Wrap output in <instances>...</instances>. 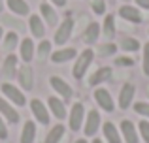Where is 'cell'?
Masks as SVG:
<instances>
[{
  "mask_svg": "<svg viewBox=\"0 0 149 143\" xmlns=\"http://www.w3.org/2000/svg\"><path fill=\"white\" fill-rule=\"evenodd\" d=\"M93 59H95V53H93V49H85V51L81 53L79 57H77L76 64H74V70H72V75L76 77L77 81L83 79V75H85V72H87V68L91 66Z\"/></svg>",
  "mask_w": 149,
  "mask_h": 143,
  "instance_id": "6da1fadb",
  "label": "cell"
},
{
  "mask_svg": "<svg viewBox=\"0 0 149 143\" xmlns=\"http://www.w3.org/2000/svg\"><path fill=\"white\" fill-rule=\"evenodd\" d=\"M83 121H85V107H83V104L76 102L72 106V111H70V130L77 132L83 126Z\"/></svg>",
  "mask_w": 149,
  "mask_h": 143,
  "instance_id": "7a4b0ae2",
  "label": "cell"
},
{
  "mask_svg": "<svg viewBox=\"0 0 149 143\" xmlns=\"http://www.w3.org/2000/svg\"><path fill=\"white\" fill-rule=\"evenodd\" d=\"M30 111H32L34 119H36L40 124H49V111H47V106H45L42 100L34 98L30 102Z\"/></svg>",
  "mask_w": 149,
  "mask_h": 143,
  "instance_id": "3957f363",
  "label": "cell"
},
{
  "mask_svg": "<svg viewBox=\"0 0 149 143\" xmlns=\"http://www.w3.org/2000/svg\"><path fill=\"white\" fill-rule=\"evenodd\" d=\"M2 94L6 96L10 102H13L15 106H25L26 100H25V94L21 90H17V87H13L11 83H2Z\"/></svg>",
  "mask_w": 149,
  "mask_h": 143,
  "instance_id": "277c9868",
  "label": "cell"
},
{
  "mask_svg": "<svg viewBox=\"0 0 149 143\" xmlns=\"http://www.w3.org/2000/svg\"><path fill=\"white\" fill-rule=\"evenodd\" d=\"M95 100L96 104L102 107L104 111H108V113H111L113 109H115V104H113V98L111 94H109V90H106V88H96L95 90Z\"/></svg>",
  "mask_w": 149,
  "mask_h": 143,
  "instance_id": "5b68a950",
  "label": "cell"
},
{
  "mask_svg": "<svg viewBox=\"0 0 149 143\" xmlns=\"http://www.w3.org/2000/svg\"><path fill=\"white\" fill-rule=\"evenodd\" d=\"M98 128H100V113L96 109H91L87 113V119H85V128H83V132H85V136L93 137L96 132H98Z\"/></svg>",
  "mask_w": 149,
  "mask_h": 143,
  "instance_id": "8992f818",
  "label": "cell"
},
{
  "mask_svg": "<svg viewBox=\"0 0 149 143\" xmlns=\"http://www.w3.org/2000/svg\"><path fill=\"white\" fill-rule=\"evenodd\" d=\"M121 137H123L127 143H138L140 141L138 130H136V126L132 124V121H128V119L121 121Z\"/></svg>",
  "mask_w": 149,
  "mask_h": 143,
  "instance_id": "52a82bcc",
  "label": "cell"
},
{
  "mask_svg": "<svg viewBox=\"0 0 149 143\" xmlns=\"http://www.w3.org/2000/svg\"><path fill=\"white\" fill-rule=\"evenodd\" d=\"M72 28H74V21L70 17L64 19L62 25L58 26L57 34H55V44H57V45H64L66 41L70 40V36H72Z\"/></svg>",
  "mask_w": 149,
  "mask_h": 143,
  "instance_id": "ba28073f",
  "label": "cell"
},
{
  "mask_svg": "<svg viewBox=\"0 0 149 143\" xmlns=\"http://www.w3.org/2000/svg\"><path fill=\"white\" fill-rule=\"evenodd\" d=\"M134 94H136V87L132 83H125L121 87V92H119V107L121 109H128L134 100Z\"/></svg>",
  "mask_w": 149,
  "mask_h": 143,
  "instance_id": "9c48e42d",
  "label": "cell"
},
{
  "mask_svg": "<svg viewBox=\"0 0 149 143\" xmlns=\"http://www.w3.org/2000/svg\"><path fill=\"white\" fill-rule=\"evenodd\" d=\"M0 115H2L8 122H11V124H17L19 119H21L19 113H17V109H15L10 102H6L4 98H0Z\"/></svg>",
  "mask_w": 149,
  "mask_h": 143,
  "instance_id": "30bf717a",
  "label": "cell"
},
{
  "mask_svg": "<svg viewBox=\"0 0 149 143\" xmlns=\"http://www.w3.org/2000/svg\"><path fill=\"white\" fill-rule=\"evenodd\" d=\"M49 81H51V87H53L55 90H57V92H58V94H61L64 100H70V98H72L74 90H72V87H70V85L66 83V81L62 79V77H57V75H53Z\"/></svg>",
  "mask_w": 149,
  "mask_h": 143,
  "instance_id": "8fae6325",
  "label": "cell"
},
{
  "mask_svg": "<svg viewBox=\"0 0 149 143\" xmlns=\"http://www.w3.org/2000/svg\"><path fill=\"white\" fill-rule=\"evenodd\" d=\"M17 77H19V83H21V87L25 88V90H32L34 87V73L30 70L29 66H21L17 72Z\"/></svg>",
  "mask_w": 149,
  "mask_h": 143,
  "instance_id": "7c38bea8",
  "label": "cell"
},
{
  "mask_svg": "<svg viewBox=\"0 0 149 143\" xmlns=\"http://www.w3.org/2000/svg\"><path fill=\"white\" fill-rule=\"evenodd\" d=\"M102 132H104V137L108 143H123L121 132L117 130V126L113 122H104L102 124Z\"/></svg>",
  "mask_w": 149,
  "mask_h": 143,
  "instance_id": "4fadbf2b",
  "label": "cell"
},
{
  "mask_svg": "<svg viewBox=\"0 0 149 143\" xmlns=\"http://www.w3.org/2000/svg\"><path fill=\"white\" fill-rule=\"evenodd\" d=\"M119 15L125 21H130V23H134V25H140V23H142V13H140V10L134 8V6H121Z\"/></svg>",
  "mask_w": 149,
  "mask_h": 143,
  "instance_id": "5bb4252c",
  "label": "cell"
},
{
  "mask_svg": "<svg viewBox=\"0 0 149 143\" xmlns=\"http://www.w3.org/2000/svg\"><path fill=\"white\" fill-rule=\"evenodd\" d=\"M76 55H77V51L74 47H66V49H58V51L51 53V60L55 64H61V62H66V60H72Z\"/></svg>",
  "mask_w": 149,
  "mask_h": 143,
  "instance_id": "9a60e30c",
  "label": "cell"
},
{
  "mask_svg": "<svg viewBox=\"0 0 149 143\" xmlns=\"http://www.w3.org/2000/svg\"><path fill=\"white\" fill-rule=\"evenodd\" d=\"M29 28H30V32H32V38H44L45 26H44L42 17H38V15H30V19H29Z\"/></svg>",
  "mask_w": 149,
  "mask_h": 143,
  "instance_id": "2e32d148",
  "label": "cell"
},
{
  "mask_svg": "<svg viewBox=\"0 0 149 143\" xmlns=\"http://www.w3.org/2000/svg\"><path fill=\"white\" fill-rule=\"evenodd\" d=\"M109 77H111V68L109 66H104V68H98L95 73L91 75V79H89V85L91 87H96V85L104 83V81H108Z\"/></svg>",
  "mask_w": 149,
  "mask_h": 143,
  "instance_id": "e0dca14e",
  "label": "cell"
},
{
  "mask_svg": "<svg viewBox=\"0 0 149 143\" xmlns=\"http://www.w3.org/2000/svg\"><path fill=\"white\" fill-rule=\"evenodd\" d=\"M47 104H49V109L53 111V115L58 119V121H62V119L66 117V107H64V104H62L61 98H57V96H51V98L47 100Z\"/></svg>",
  "mask_w": 149,
  "mask_h": 143,
  "instance_id": "ac0fdd59",
  "label": "cell"
},
{
  "mask_svg": "<svg viewBox=\"0 0 149 143\" xmlns=\"http://www.w3.org/2000/svg\"><path fill=\"white\" fill-rule=\"evenodd\" d=\"M34 41H32V38H25V40L21 41V59H23V62H30L32 60V57H34Z\"/></svg>",
  "mask_w": 149,
  "mask_h": 143,
  "instance_id": "d6986e66",
  "label": "cell"
},
{
  "mask_svg": "<svg viewBox=\"0 0 149 143\" xmlns=\"http://www.w3.org/2000/svg\"><path fill=\"white\" fill-rule=\"evenodd\" d=\"M36 140V124L32 121H26L21 132V143H34Z\"/></svg>",
  "mask_w": 149,
  "mask_h": 143,
  "instance_id": "ffe728a7",
  "label": "cell"
},
{
  "mask_svg": "<svg viewBox=\"0 0 149 143\" xmlns=\"http://www.w3.org/2000/svg\"><path fill=\"white\" fill-rule=\"evenodd\" d=\"M98 36H100V25L98 23H91V25L87 26V30L83 32V41L89 44V45H93L98 40Z\"/></svg>",
  "mask_w": 149,
  "mask_h": 143,
  "instance_id": "44dd1931",
  "label": "cell"
},
{
  "mask_svg": "<svg viewBox=\"0 0 149 143\" xmlns=\"http://www.w3.org/2000/svg\"><path fill=\"white\" fill-rule=\"evenodd\" d=\"M2 73H4V77H8V79H11V77L17 75V59H15L13 55H10L6 60H4Z\"/></svg>",
  "mask_w": 149,
  "mask_h": 143,
  "instance_id": "7402d4cb",
  "label": "cell"
},
{
  "mask_svg": "<svg viewBox=\"0 0 149 143\" xmlns=\"http://www.w3.org/2000/svg\"><path fill=\"white\" fill-rule=\"evenodd\" d=\"M8 8L13 11L15 15H29L30 8L25 0H8Z\"/></svg>",
  "mask_w": 149,
  "mask_h": 143,
  "instance_id": "603a6c76",
  "label": "cell"
},
{
  "mask_svg": "<svg viewBox=\"0 0 149 143\" xmlns=\"http://www.w3.org/2000/svg\"><path fill=\"white\" fill-rule=\"evenodd\" d=\"M64 132H66V130H64V126H62V124H55L53 128L47 132L44 143H58V141L62 140V136H64Z\"/></svg>",
  "mask_w": 149,
  "mask_h": 143,
  "instance_id": "cb8c5ba5",
  "label": "cell"
},
{
  "mask_svg": "<svg viewBox=\"0 0 149 143\" xmlns=\"http://www.w3.org/2000/svg\"><path fill=\"white\" fill-rule=\"evenodd\" d=\"M40 13H42V17H44V21H47V25L49 26H55L57 25V13H55V10L51 6H47V4H42L40 6Z\"/></svg>",
  "mask_w": 149,
  "mask_h": 143,
  "instance_id": "d4e9b609",
  "label": "cell"
},
{
  "mask_svg": "<svg viewBox=\"0 0 149 143\" xmlns=\"http://www.w3.org/2000/svg\"><path fill=\"white\" fill-rule=\"evenodd\" d=\"M104 36L108 40H111L115 36V19H113V15H106L104 19Z\"/></svg>",
  "mask_w": 149,
  "mask_h": 143,
  "instance_id": "484cf974",
  "label": "cell"
},
{
  "mask_svg": "<svg viewBox=\"0 0 149 143\" xmlns=\"http://www.w3.org/2000/svg\"><path fill=\"white\" fill-rule=\"evenodd\" d=\"M121 47H123V51H138L140 41L136 38H123L121 40Z\"/></svg>",
  "mask_w": 149,
  "mask_h": 143,
  "instance_id": "4316f807",
  "label": "cell"
},
{
  "mask_svg": "<svg viewBox=\"0 0 149 143\" xmlns=\"http://www.w3.org/2000/svg\"><path fill=\"white\" fill-rule=\"evenodd\" d=\"M17 34L15 32H8L6 34V38H4V49L6 51H13L15 47H17Z\"/></svg>",
  "mask_w": 149,
  "mask_h": 143,
  "instance_id": "83f0119b",
  "label": "cell"
},
{
  "mask_svg": "<svg viewBox=\"0 0 149 143\" xmlns=\"http://www.w3.org/2000/svg\"><path fill=\"white\" fill-rule=\"evenodd\" d=\"M49 53H51V44L47 40H42V44L38 45V59L45 60V57H47Z\"/></svg>",
  "mask_w": 149,
  "mask_h": 143,
  "instance_id": "f1b7e54d",
  "label": "cell"
},
{
  "mask_svg": "<svg viewBox=\"0 0 149 143\" xmlns=\"http://www.w3.org/2000/svg\"><path fill=\"white\" fill-rule=\"evenodd\" d=\"M132 107H134V111H136L138 115H142V117L149 119V102H136Z\"/></svg>",
  "mask_w": 149,
  "mask_h": 143,
  "instance_id": "f546056e",
  "label": "cell"
},
{
  "mask_svg": "<svg viewBox=\"0 0 149 143\" xmlns=\"http://www.w3.org/2000/svg\"><path fill=\"white\" fill-rule=\"evenodd\" d=\"M138 134L142 136V140L146 141V143H149V121H140V124H138Z\"/></svg>",
  "mask_w": 149,
  "mask_h": 143,
  "instance_id": "4dcf8cb0",
  "label": "cell"
},
{
  "mask_svg": "<svg viewBox=\"0 0 149 143\" xmlns=\"http://www.w3.org/2000/svg\"><path fill=\"white\" fill-rule=\"evenodd\" d=\"M93 11H95L96 15H104V11H106L104 0H93Z\"/></svg>",
  "mask_w": 149,
  "mask_h": 143,
  "instance_id": "1f68e13d",
  "label": "cell"
},
{
  "mask_svg": "<svg viewBox=\"0 0 149 143\" xmlns=\"http://www.w3.org/2000/svg\"><path fill=\"white\" fill-rule=\"evenodd\" d=\"M143 73L149 75V41L143 45Z\"/></svg>",
  "mask_w": 149,
  "mask_h": 143,
  "instance_id": "d6a6232c",
  "label": "cell"
},
{
  "mask_svg": "<svg viewBox=\"0 0 149 143\" xmlns=\"http://www.w3.org/2000/svg\"><path fill=\"white\" fill-rule=\"evenodd\" d=\"M115 51H117V45H115V44H106V45H102V47H100V55H102V57L113 55Z\"/></svg>",
  "mask_w": 149,
  "mask_h": 143,
  "instance_id": "836d02e7",
  "label": "cell"
},
{
  "mask_svg": "<svg viewBox=\"0 0 149 143\" xmlns=\"http://www.w3.org/2000/svg\"><path fill=\"white\" fill-rule=\"evenodd\" d=\"M115 66H134V60H132L130 57H117Z\"/></svg>",
  "mask_w": 149,
  "mask_h": 143,
  "instance_id": "e575fe53",
  "label": "cell"
},
{
  "mask_svg": "<svg viewBox=\"0 0 149 143\" xmlns=\"http://www.w3.org/2000/svg\"><path fill=\"white\" fill-rule=\"evenodd\" d=\"M0 140H8V128H6V124H4L2 117H0Z\"/></svg>",
  "mask_w": 149,
  "mask_h": 143,
  "instance_id": "d590c367",
  "label": "cell"
},
{
  "mask_svg": "<svg viewBox=\"0 0 149 143\" xmlns=\"http://www.w3.org/2000/svg\"><path fill=\"white\" fill-rule=\"evenodd\" d=\"M136 4L140 8H143V10H149V0H136Z\"/></svg>",
  "mask_w": 149,
  "mask_h": 143,
  "instance_id": "8d00e7d4",
  "label": "cell"
},
{
  "mask_svg": "<svg viewBox=\"0 0 149 143\" xmlns=\"http://www.w3.org/2000/svg\"><path fill=\"white\" fill-rule=\"evenodd\" d=\"M51 2H53L55 6H61V8H62V6H66V0H51Z\"/></svg>",
  "mask_w": 149,
  "mask_h": 143,
  "instance_id": "74e56055",
  "label": "cell"
},
{
  "mask_svg": "<svg viewBox=\"0 0 149 143\" xmlns=\"http://www.w3.org/2000/svg\"><path fill=\"white\" fill-rule=\"evenodd\" d=\"M93 143H104L102 140H98V137H95V140H93Z\"/></svg>",
  "mask_w": 149,
  "mask_h": 143,
  "instance_id": "f35d334b",
  "label": "cell"
},
{
  "mask_svg": "<svg viewBox=\"0 0 149 143\" xmlns=\"http://www.w3.org/2000/svg\"><path fill=\"white\" fill-rule=\"evenodd\" d=\"M2 10H4V4H2V0H0V13H2Z\"/></svg>",
  "mask_w": 149,
  "mask_h": 143,
  "instance_id": "ab89813d",
  "label": "cell"
},
{
  "mask_svg": "<svg viewBox=\"0 0 149 143\" xmlns=\"http://www.w3.org/2000/svg\"><path fill=\"white\" fill-rule=\"evenodd\" d=\"M76 143H87V140H77Z\"/></svg>",
  "mask_w": 149,
  "mask_h": 143,
  "instance_id": "60d3db41",
  "label": "cell"
},
{
  "mask_svg": "<svg viewBox=\"0 0 149 143\" xmlns=\"http://www.w3.org/2000/svg\"><path fill=\"white\" fill-rule=\"evenodd\" d=\"M2 34H4V32H2V26H0V40H2Z\"/></svg>",
  "mask_w": 149,
  "mask_h": 143,
  "instance_id": "b9f144b4",
  "label": "cell"
},
{
  "mask_svg": "<svg viewBox=\"0 0 149 143\" xmlns=\"http://www.w3.org/2000/svg\"><path fill=\"white\" fill-rule=\"evenodd\" d=\"M147 96H149V87H147Z\"/></svg>",
  "mask_w": 149,
  "mask_h": 143,
  "instance_id": "7bdbcfd3",
  "label": "cell"
},
{
  "mask_svg": "<svg viewBox=\"0 0 149 143\" xmlns=\"http://www.w3.org/2000/svg\"><path fill=\"white\" fill-rule=\"evenodd\" d=\"M125 2H128V0H125Z\"/></svg>",
  "mask_w": 149,
  "mask_h": 143,
  "instance_id": "ee69618b",
  "label": "cell"
}]
</instances>
